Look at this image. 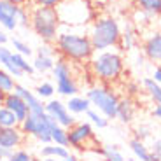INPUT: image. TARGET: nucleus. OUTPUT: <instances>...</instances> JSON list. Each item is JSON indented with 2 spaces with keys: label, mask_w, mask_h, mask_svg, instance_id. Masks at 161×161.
<instances>
[{
  "label": "nucleus",
  "mask_w": 161,
  "mask_h": 161,
  "mask_svg": "<svg viewBox=\"0 0 161 161\" xmlns=\"http://www.w3.org/2000/svg\"><path fill=\"white\" fill-rule=\"evenodd\" d=\"M16 126H19L16 116L7 107H0V128H16Z\"/></svg>",
  "instance_id": "obj_24"
},
{
  "label": "nucleus",
  "mask_w": 161,
  "mask_h": 161,
  "mask_svg": "<svg viewBox=\"0 0 161 161\" xmlns=\"http://www.w3.org/2000/svg\"><path fill=\"white\" fill-rule=\"evenodd\" d=\"M42 161H61V159H56V158H44Z\"/></svg>",
  "instance_id": "obj_43"
},
{
  "label": "nucleus",
  "mask_w": 161,
  "mask_h": 161,
  "mask_svg": "<svg viewBox=\"0 0 161 161\" xmlns=\"http://www.w3.org/2000/svg\"><path fill=\"white\" fill-rule=\"evenodd\" d=\"M54 93H56V88H54V84H51V82H40L35 89V95L40 100H46V98L51 100Z\"/></svg>",
  "instance_id": "obj_28"
},
{
  "label": "nucleus",
  "mask_w": 161,
  "mask_h": 161,
  "mask_svg": "<svg viewBox=\"0 0 161 161\" xmlns=\"http://www.w3.org/2000/svg\"><path fill=\"white\" fill-rule=\"evenodd\" d=\"M19 130L25 133V137H32L42 145L51 144V133H49V126L44 116H35V114H28V117L19 125Z\"/></svg>",
  "instance_id": "obj_7"
},
{
  "label": "nucleus",
  "mask_w": 161,
  "mask_h": 161,
  "mask_svg": "<svg viewBox=\"0 0 161 161\" xmlns=\"http://www.w3.org/2000/svg\"><path fill=\"white\" fill-rule=\"evenodd\" d=\"M126 91H128V95H126V97H135V95L140 91V86H138L137 82H128V86H126Z\"/></svg>",
  "instance_id": "obj_36"
},
{
  "label": "nucleus",
  "mask_w": 161,
  "mask_h": 161,
  "mask_svg": "<svg viewBox=\"0 0 161 161\" xmlns=\"http://www.w3.org/2000/svg\"><path fill=\"white\" fill-rule=\"evenodd\" d=\"M32 2H33V5H37V7H54L56 9L63 0H32Z\"/></svg>",
  "instance_id": "obj_34"
},
{
  "label": "nucleus",
  "mask_w": 161,
  "mask_h": 161,
  "mask_svg": "<svg viewBox=\"0 0 161 161\" xmlns=\"http://www.w3.org/2000/svg\"><path fill=\"white\" fill-rule=\"evenodd\" d=\"M126 161H138L137 158H126Z\"/></svg>",
  "instance_id": "obj_44"
},
{
  "label": "nucleus",
  "mask_w": 161,
  "mask_h": 161,
  "mask_svg": "<svg viewBox=\"0 0 161 161\" xmlns=\"http://www.w3.org/2000/svg\"><path fill=\"white\" fill-rule=\"evenodd\" d=\"M54 47L56 53H60V56L65 58L67 61H88L93 58L95 49H93L91 39L89 35H77V33H58L56 40H54Z\"/></svg>",
  "instance_id": "obj_1"
},
{
  "label": "nucleus",
  "mask_w": 161,
  "mask_h": 161,
  "mask_svg": "<svg viewBox=\"0 0 161 161\" xmlns=\"http://www.w3.org/2000/svg\"><path fill=\"white\" fill-rule=\"evenodd\" d=\"M9 2H12V4L19 5V7H25V5H26V4H30L32 0H9Z\"/></svg>",
  "instance_id": "obj_39"
},
{
  "label": "nucleus",
  "mask_w": 161,
  "mask_h": 161,
  "mask_svg": "<svg viewBox=\"0 0 161 161\" xmlns=\"http://www.w3.org/2000/svg\"><path fill=\"white\" fill-rule=\"evenodd\" d=\"M95 153L102 154L105 158V161H126L119 149V145H103V147L95 149Z\"/></svg>",
  "instance_id": "obj_21"
},
{
  "label": "nucleus",
  "mask_w": 161,
  "mask_h": 161,
  "mask_svg": "<svg viewBox=\"0 0 161 161\" xmlns=\"http://www.w3.org/2000/svg\"><path fill=\"white\" fill-rule=\"evenodd\" d=\"M46 114H47L51 119L56 121L60 126H63V128H67V130L72 128L77 123L75 116H72V114L69 112L67 105L60 100H54V98H51V100L46 103Z\"/></svg>",
  "instance_id": "obj_9"
},
{
  "label": "nucleus",
  "mask_w": 161,
  "mask_h": 161,
  "mask_svg": "<svg viewBox=\"0 0 161 161\" xmlns=\"http://www.w3.org/2000/svg\"><path fill=\"white\" fill-rule=\"evenodd\" d=\"M14 93H16L18 97L23 98V102L28 105L30 114H35V116H44L46 114V103L37 97L32 89L25 88V86H21V84L16 82V86H14Z\"/></svg>",
  "instance_id": "obj_11"
},
{
  "label": "nucleus",
  "mask_w": 161,
  "mask_h": 161,
  "mask_svg": "<svg viewBox=\"0 0 161 161\" xmlns=\"http://www.w3.org/2000/svg\"><path fill=\"white\" fill-rule=\"evenodd\" d=\"M86 98L89 100L91 107H95L107 119H116L117 117L119 97L110 88H107V86H93L86 91Z\"/></svg>",
  "instance_id": "obj_5"
},
{
  "label": "nucleus",
  "mask_w": 161,
  "mask_h": 161,
  "mask_svg": "<svg viewBox=\"0 0 161 161\" xmlns=\"http://www.w3.org/2000/svg\"><path fill=\"white\" fill-rule=\"evenodd\" d=\"M18 14L19 5L12 4L9 0H0V26L7 32L18 28Z\"/></svg>",
  "instance_id": "obj_10"
},
{
  "label": "nucleus",
  "mask_w": 161,
  "mask_h": 161,
  "mask_svg": "<svg viewBox=\"0 0 161 161\" xmlns=\"http://www.w3.org/2000/svg\"><path fill=\"white\" fill-rule=\"evenodd\" d=\"M37 54L39 56H51L54 58V54H56V47H51V44H42L39 49H37Z\"/></svg>",
  "instance_id": "obj_33"
},
{
  "label": "nucleus",
  "mask_w": 161,
  "mask_h": 161,
  "mask_svg": "<svg viewBox=\"0 0 161 161\" xmlns=\"http://www.w3.org/2000/svg\"><path fill=\"white\" fill-rule=\"evenodd\" d=\"M0 67H2L4 70H7L14 79L25 75L16 65H14V61H12V51L7 47V46H0Z\"/></svg>",
  "instance_id": "obj_17"
},
{
  "label": "nucleus",
  "mask_w": 161,
  "mask_h": 161,
  "mask_svg": "<svg viewBox=\"0 0 161 161\" xmlns=\"http://www.w3.org/2000/svg\"><path fill=\"white\" fill-rule=\"evenodd\" d=\"M67 109H69V112L72 114V116H77V114H86L89 109H91V103H89V100L86 97H79V95H75V97H70L69 102H67Z\"/></svg>",
  "instance_id": "obj_18"
},
{
  "label": "nucleus",
  "mask_w": 161,
  "mask_h": 161,
  "mask_svg": "<svg viewBox=\"0 0 161 161\" xmlns=\"http://www.w3.org/2000/svg\"><path fill=\"white\" fill-rule=\"evenodd\" d=\"M53 75L56 79V93L61 97H75L79 88L75 84V79H74L72 74V67L65 58H58L54 61V69H53Z\"/></svg>",
  "instance_id": "obj_6"
},
{
  "label": "nucleus",
  "mask_w": 161,
  "mask_h": 161,
  "mask_svg": "<svg viewBox=\"0 0 161 161\" xmlns=\"http://www.w3.org/2000/svg\"><path fill=\"white\" fill-rule=\"evenodd\" d=\"M12 61H14V65H16L23 74H26V75H33V74H35L32 63H28L26 56H23V54H19V53H12Z\"/></svg>",
  "instance_id": "obj_25"
},
{
  "label": "nucleus",
  "mask_w": 161,
  "mask_h": 161,
  "mask_svg": "<svg viewBox=\"0 0 161 161\" xmlns=\"http://www.w3.org/2000/svg\"><path fill=\"white\" fill-rule=\"evenodd\" d=\"M135 133H137V135H135V138H137V140H142V142H144L145 138L151 135V130L147 128V126L142 125V126H138V128H137V131H135Z\"/></svg>",
  "instance_id": "obj_35"
},
{
  "label": "nucleus",
  "mask_w": 161,
  "mask_h": 161,
  "mask_svg": "<svg viewBox=\"0 0 161 161\" xmlns=\"http://www.w3.org/2000/svg\"><path fill=\"white\" fill-rule=\"evenodd\" d=\"M70 154L69 147H61V145H56V144H46L40 147V156L42 159L44 158H56V159H65V158Z\"/></svg>",
  "instance_id": "obj_19"
},
{
  "label": "nucleus",
  "mask_w": 161,
  "mask_h": 161,
  "mask_svg": "<svg viewBox=\"0 0 161 161\" xmlns=\"http://www.w3.org/2000/svg\"><path fill=\"white\" fill-rule=\"evenodd\" d=\"M89 61L95 77L105 84L117 80L125 70V60L116 51H98Z\"/></svg>",
  "instance_id": "obj_3"
},
{
  "label": "nucleus",
  "mask_w": 161,
  "mask_h": 161,
  "mask_svg": "<svg viewBox=\"0 0 161 161\" xmlns=\"http://www.w3.org/2000/svg\"><path fill=\"white\" fill-rule=\"evenodd\" d=\"M14 86H16V79L0 67V89L4 93H12L14 91Z\"/></svg>",
  "instance_id": "obj_26"
},
{
  "label": "nucleus",
  "mask_w": 161,
  "mask_h": 161,
  "mask_svg": "<svg viewBox=\"0 0 161 161\" xmlns=\"http://www.w3.org/2000/svg\"><path fill=\"white\" fill-rule=\"evenodd\" d=\"M61 161H79V159H77L75 154H69V156L65 158V159H61Z\"/></svg>",
  "instance_id": "obj_41"
},
{
  "label": "nucleus",
  "mask_w": 161,
  "mask_h": 161,
  "mask_svg": "<svg viewBox=\"0 0 161 161\" xmlns=\"http://www.w3.org/2000/svg\"><path fill=\"white\" fill-rule=\"evenodd\" d=\"M32 161H42V159H40V158H33Z\"/></svg>",
  "instance_id": "obj_45"
},
{
  "label": "nucleus",
  "mask_w": 161,
  "mask_h": 161,
  "mask_svg": "<svg viewBox=\"0 0 161 161\" xmlns=\"http://www.w3.org/2000/svg\"><path fill=\"white\" fill-rule=\"evenodd\" d=\"M142 84H144L147 95L151 97V100L156 105H159L161 103V84H158L156 80H153V77H145L142 80Z\"/></svg>",
  "instance_id": "obj_22"
},
{
  "label": "nucleus",
  "mask_w": 161,
  "mask_h": 161,
  "mask_svg": "<svg viewBox=\"0 0 161 161\" xmlns=\"http://www.w3.org/2000/svg\"><path fill=\"white\" fill-rule=\"evenodd\" d=\"M142 12H145L149 18H156L161 14V0H135Z\"/></svg>",
  "instance_id": "obj_20"
},
{
  "label": "nucleus",
  "mask_w": 161,
  "mask_h": 161,
  "mask_svg": "<svg viewBox=\"0 0 161 161\" xmlns=\"http://www.w3.org/2000/svg\"><path fill=\"white\" fill-rule=\"evenodd\" d=\"M46 121H47V126H49V133H51V140L53 144L56 145H61V147H69V137H67V133H69V130L63 128V126H60L54 119H51V117L46 114Z\"/></svg>",
  "instance_id": "obj_15"
},
{
  "label": "nucleus",
  "mask_w": 161,
  "mask_h": 161,
  "mask_svg": "<svg viewBox=\"0 0 161 161\" xmlns=\"http://www.w3.org/2000/svg\"><path fill=\"white\" fill-rule=\"evenodd\" d=\"M5 95L7 93H4L2 89H0V107H4V100H5Z\"/></svg>",
  "instance_id": "obj_42"
},
{
  "label": "nucleus",
  "mask_w": 161,
  "mask_h": 161,
  "mask_svg": "<svg viewBox=\"0 0 161 161\" xmlns=\"http://www.w3.org/2000/svg\"><path fill=\"white\" fill-rule=\"evenodd\" d=\"M103 161H105V159H103Z\"/></svg>",
  "instance_id": "obj_46"
},
{
  "label": "nucleus",
  "mask_w": 161,
  "mask_h": 161,
  "mask_svg": "<svg viewBox=\"0 0 161 161\" xmlns=\"http://www.w3.org/2000/svg\"><path fill=\"white\" fill-rule=\"evenodd\" d=\"M18 26L28 28L30 26V11L26 7H19V14H18Z\"/></svg>",
  "instance_id": "obj_32"
},
{
  "label": "nucleus",
  "mask_w": 161,
  "mask_h": 161,
  "mask_svg": "<svg viewBox=\"0 0 161 161\" xmlns=\"http://www.w3.org/2000/svg\"><path fill=\"white\" fill-rule=\"evenodd\" d=\"M11 44H12V47H14V53H19L23 56H30V54H32V47H30L26 42H23V40L11 39Z\"/></svg>",
  "instance_id": "obj_30"
},
{
  "label": "nucleus",
  "mask_w": 161,
  "mask_h": 161,
  "mask_svg": "<svg viewBox=\"0 0 161 161\" xmlns=\"http://www.w3.org/2000/svg\"><path fill=\"white\" fill-rule=\"evenodd\" d=\"M9 42V37L5 35V32H2V30H0V46H5Z\"/></svg>",
  "instance_id": "obj_38"
},
{
  "label": "nucleus",
  "mask_w": 161,
  "mask_h": 161,
  "mask_svg": "<svg viewBox=\"0 0 161 161\" xmlns=\"http://www.w3.org/2000/svg\"><path fill=\"white\" fill-rule=\"evenodd\" d=\"M30 26L46 44H53L58 37L60 12L54 7H37L35 5L30 11Z\"/></svg>",
  "instance_id": "obj_2"
},
{
  "label": "nucleus",
  "mask_w": 161,
  "mask_h": 161,
  "mask_svg": "<svg viewBox=\"0 0 161 161\" xmlns=\"http://www.w3.org/2000/svg\"><path fill=\"white\" fill-rule=\"evenodd\" d=\"M86 116H88V119L91 121L95 126H98V128H107V125H109V119L103 116V114H100L97 109H89L88 112H86Z\"/></svg>",
  "instance_id": "obj_29"
},
{
  "label": "nucleus",
  "mask_w": 161,
  "mask_h": 161,
  "mask_svg": "<svg viewBox=\"0 0 161 161\" xmlns=\"http://www.w3.org/2000/svg\"><path fill=\"white\" fill-rule=\"evenodd\" d=\"M32 67H33L35 72H40V74L53 72V69H54V58H51V56H39V54H37L35 60H33V63H32Z\"/></svg>",
  "instance_id": "obj_23"
},
{
  "label": "nucleus",
  "mask_w": 161,
  "mask_h": 161,
  "mask_svg": "<svg viewBox=\"0 0 161 161\" xmlns=\"http://www.w3.org/2000/svg\"><path fill=\"white\" fill-rule=\"evenodd\" d=\"M67 137H69V147H74L77 151H84L89 140L97 142V135L89 123H75L72 128H69Z\"/></svg>",
  "instance_id": "obj_8"
},
{
  "label": "nucleus",
  "mask_w": 161,
  "mask_h": 161,
  "mask_svg": "<svg viewBox=\"0 0 161 161\" xmlns=\"http://www.w3.org/2000/svg\"><path fill=\"white\" fill-rule=\"evenodd\" d=\"M25 140H26V137L19 130V126H16V128H0V147H4L7 151H16L25 144Z\"/></svg>",
  "instance_id": "obj_12"
},
{
  "label": "nucleus",
  "mask_w": 161,
  "mask_h": 161,
  "mask_svg": "<svg viewBox=\"0 0 161 161\" xmlns=\"http://www.w3.org/2000/svg\"><path fill=\"white\" fill-rule=\"evenodd\" d=\"M153 116L156 117V119H161V103L154 107V110H153Z\"/></svg>",
  "instance_id": "obj_40"
},
{
  "label": "nucleus",
  "mask_w": 161,
  "mask_h": 161,
  "mask_svg": "<svg viewBox=\"0 0 161 161\" xmlns=\"http://www.w3.org/2000/svg\"><path fill=\"white\" fill-rule=\"evenodd\" d=\"M153 80H156L158 84H161V67H156L153 74Z\"/></svg>",
  "instance_id": "obj_37"
},
{
  "label": "nucleus",
  "mask_w": 161,
  "mask_h": 161,
  "mask_svg": "<svg viewBox=\"0 0 161 161\" xmlns=\"http://www.w3.org/2000/svg\"><path fill=\"white\" fill-rule=\"evenodd\" d=\"M119 44L125 51H130V49L135 46V32L131 30V26H126L125 32H121V39H119Z\"/></svg>",
  "instance_id": "obj_27"
},
{
  "label": "nucleus",
  "mask_w": 161,
  "mask_h": 161,
  "mask_svg": "<svg viewBox=\"0 0 161 161\" xmlns=\"http://www.w3.org/2000/svg\"><path fill=\"white\" fill-rule=\"evenodd\" d=\"M33 156L25 149H16L12 151V154L7 158V161H32Z\"/></svg>",
  "instance_id": "obj_31"
},
{
  "label": "nucleus",
  "mask_w": 161,
  "mask_h": 161,
  "mask_svg": "<svg viewBox=\"0 0 161 161\" xmlns=\"http://www.w3.org/2000/svg\"><path fill=\"white\" fill-rule=\"evenodd\" d=\"M89 39H91V44L95 51H107L109 47L119 44L121 28L114 18H110V16L98 18L95 21V25H93Z\"/></svg>",
  "instance_id": "obj_4"
},
{
  "label": "nucleus",
  "mask_w": 161,
  "mask_h": 161,
  "mask_svg": "<svg viewBox=\"0 0 161 161\" xmlns=\"http://www.w3.org/2000/svg\"><path fill=\"white\" fill-rule=\"evenodd\" d=\"M4 107H7L9 110H11L14 116H16V119H18V123H23L26 117H28V114H30V110H28V105L23 102V98L21 97H18L16 93L12 91V93H7L5 95V100H4Z\"/></svg>",
  "instance_id": "obj_13"
},
{
  "label": "nucleus",
  "mask_w": 161,
  "mask_h": 161,
  "mask_svg": "<svg viewBox=\"0 0 161 161\" xmlns=\"http://www.w3.org/2000/svg\"><path fill=\"white\" fill-rule=\"evenodd\" d=\"M144 54L151 61H161V33L156 32L144 40Z\"/></svg>",
  "instance_id": "obj_14"
},
{
  "label": "nucleus",
  "mask_w": 161,
  "mask_h": 161,
  "mask_svg": "<svg viewBox=\"0 0 161 161\" xmlns=\"http://www.w3.org/2000/svg\"><path fill=\"white\" fill-rule=\"evenodd\" d=\"M133 117H135V102L131 97H125L119 98V103H117V119L121 123H131Z\"/></svg>",
  "instance_id": "obj_16"
}]
</instances>
